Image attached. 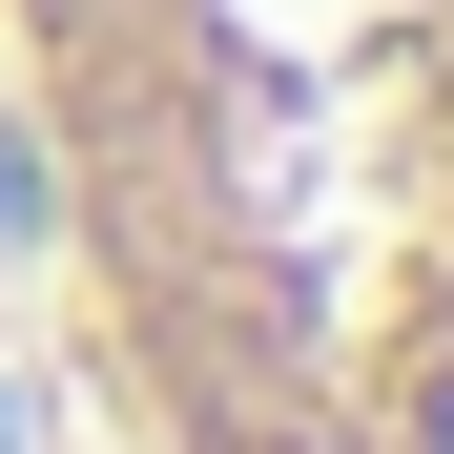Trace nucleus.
I'll list each match as a JSON object with an SVG mask.
<instances>
[{
  "label": "nucleus",
  "instance_id": "nucleus-1",
  "mask_svg": "<svg viewBox=\"0 0 454 454\" xmlns=\"http://www.w3.org/2000/svg\"><path fill=\"white\" fill-rule=\"evenodd\" d=\"M0 186L104 454H454V0H0Z\"/></svg>",
  "mask_w": 454,
  "mask_h": 454
}]
</instances>
